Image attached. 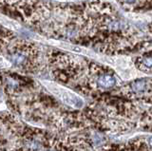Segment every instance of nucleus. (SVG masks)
I'll use <instances>...</instances> for the list:
<instances>
[{
	"instance_id": "nucleus-4",
	"label": "nucleus",
	"mask_w": 152,
	"mask_h": 151,
	"mask_svg": "<svg viewBox=\"0 0 152 151\" xmlns=\"http://www.w3.org/2000/svg\"><path fill=\"white\" fill-rule=\"evenodd\" d=\"M132 89L133 91L136 93H142L145 92L147 87H148V84L145 82V80H137L134 83H132Z\"/></svg>"
},
{
	"instance_id": "nucleus-6",
	"label": "nucleus",
	"mask_w": 152,
	"mask_h": 151,
	"mask_svg": "<svg viewBox=\"0 0 152 151\" xmlns=\"http://www.w3.org/2000/svg\"><path fill=\"white\" fill-rule=\"evenodd\" d=\"M142 64L147 68H152V57H145L142 58Z\"/></svg>"
},
{
	"instance_id": "nucleus-3",
	"label": "nucleus",
	"mask_w": 152,
	"mask_h": 151,
	"mask_svg": "<svg viewBox=\"0 0 152 151\" xmlns=\"http://www.w3.org/2000/svg\"><path fill=\"white\" fill-rule=\"evenodd\" d=\"M0 24H2L4 27H6L9 30L12 31H18L21 29V26L18 22L14 21L9 17H6L2 15H0Z\"/></svg>"
},
{
	"instance_id": "nucleus-1",
	"label": "nucleus",
	"mask_w": 152,
	"mask_h": 151,
	"mask_svg": "<svg viewBox=\"0 0 152 151\" xmlns=\"http://www.w3.org/2000/svg\"><path fill=\"white\" fill-rule=\"evenodd\" d=\"M42 84L50 92L69 107L74 108H82L84 107L83 99L70 89L51 81H42Z\"/></svg>"
},
{
	"instance_id": "nucleus-5",
	"label": "nucleus",
	"mask_w": 152,
	"mask_h": 151,
	"mask_svg": "<svg viewBox=\"0 0 152 151\" xmlns=\"http://www.w3.org/2000/svg\"><path fill=\"white\" fill-rule=\"evenodd\" d=\"M12 67V63L3 56H0V69H9Z\"/></svg>"
},
{
	"instance_id": "nucleus-7",
	"label": "nucleus",
	"mask_w": 152,
	"mask_h": 151,
	"mask_svg": "<svg viewBox=\"0 0 152 151\" xmlns=\"http://www.w3.org/2000/svg\"><path fill=\"white\" fill-rule=\"evenodd\" d=\"M148 144H149V145H150V146H152V137H151V138L148 140Z\"/></svg>"
},
{
	"instance_id": "nucleus-2",
	"label": "nucleus",
	"mask_w": 152,
	"mask_h": 151,
	"mask_svg": "<svg viewBox=\"0 0 152 151\" xmlns=\"http://www.w3.org/2000/svg\"><path fill=\"white\" fill-rule=\"evenodd\" d=\"M116 84V80L112 75L109 74H102L97 79V85L103 88H108L113 87Z\"/></svg>"
}]
</instances>
